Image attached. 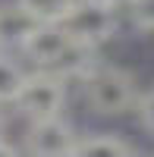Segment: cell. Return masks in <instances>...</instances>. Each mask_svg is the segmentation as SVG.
I'll return each mask as SVG.
<instances>
[{
  "label": "cell",
  "mask_w": 154,
  "mask_h": 157,
  "mask_svg": "<svg viewBox=\"0 0 154 157\" xmlns=\"http://www.w3.org/2000/svg\"><path fill=\"white\" fill-rule=\"evenodd\" d=\"M135 113H138V123H142V129L154 135V88H151V91H142V94H138Z\"/></svg>",
  "instance_id": "8fae6325"
},
{
  "label": "cell",
  "mask_w": 154,
  "mask_h": 157,
  "mask_svg": "<svg viewBox=\"0 0 154 157\" xmlns=\"http://www.w3.org/2000/svg\"><path fill=\"white\" fill-rule=\"evenodd\" d=\"M126 16H129V22L138 32L154 35V0H132L126 6Z\"/></svg>",
  "instance_id": "30bf717a"
},
{
  "label": "cell",
  "mask_w": 154,
  "mask_h": 157,
  "mask_svg": "<svg viewBox=\"0 0 154 157\" xmlns=\"http://www.w3.org/2000/svg\"><path fill=\"white\" fill-rule=\"evenodd\" d=\"M72 44L75 41H72V35L63 29V22H38L19 54L29 60L35 69H54L60 63V57L66 54Z\"/></svg>",
  "instance_id": "5b68a950"
},
{
  "label": "cell",
  "mask_w": 154,
  "mask_h": 157,
  "mask_svg": "<svg viewBox=\"0 0 154 157\" xmlns=\"http://www.w3.org/2000/svg\"><path fill=\"white\" fill-rule=\"evenodd\" d=\"M107 3H113V6H120V10H126V6L132 3V0H107Z\"/></svg>",
  "instance_id": "5bb4252c"
},
{
  "label": "cell",
  "mask_w": 154,
  "mask_h": 157,
  "mask_svg": "<svg viewBox=\"0 0 154 157\" xmlns=\"http://www.w3.org/2000/svg\"><path fill=\"white\" fill-rule=\"evenodd\" d=\"M6 107H13V104H3L0 101V135H6V123H10V110Z\"/></svg>",
  "instance_id": "7c38bea8"
},
{
  "label": "cell",
  "mask_w": 154,
  "mask_h": 157,
  "mask_svg": "<svg viewBox=\"0 0 154 157\" xmlns=\"http://www.w3.org/2000/svg\"><path fill=\"white\" fill-rule=\"evenodd\" d=\"M79 82H82V101L94 116L132 113L138 104V94H142L132 72H126L123 66H113V63H101V60Z\"/></svg>",
  "instance_id": "6da1fadb"
},
{
  "label": "cell",
  "mask_w": 154,
  "mask_h": 157,
  "mask_svg": "<svg viewBox=\"0 0 154 157\" xmlns=\"http://www.w3.org/2000/svg\"><path fill=\"white\" fill-rule=\"evenodd\" d=\"M63 29L72 35V41L85 47H101L107 44L120 29V6L107 0H75L69 16L63 19Z\"/></svg>",
  "instance_id": "3957f363"
},
{
  "label": "cell",
  "mask_w": 154,
  "mask_h": 157,
  "mask_svg": "<svg viewBox=\"0 0 154 157\" xmlns=\"http://www.w3.org/2000/svg\"><path fill=\"white\" fill-rule=\"evenodd\" d=\"M10 154H16V148L10 145V138H6V135H0V157H10Z\"/></svg>",
  "instance_id": "4fadbf2b"
},
{
  "label": "cell",
  "mask_w": 154,
  "mask_h": 157,
  "mask_svg": "<svg viewBox=\"0 0 154 157\" xmlns=\"http://www.w3.org/2000/svg\"><path fill=\"white\" fill-rule=\"evenodd\" d=\"M66 78L54 69H35L25 75V82L19 88L13 110L25 120H47V116H60L66 107Z\"/></svg>",
  "instance_id": "7a4b0ae2"
},
{
  "label": "cell",
  "mask_w": 154,
  "mask_h": 157,
  "mask_svg": "<svg viewBox=\"0 0 154 157\" xmlns=\"http://www.w3.org/2000/svg\"><path fill=\"white\" fill-rule=\"evenodd\" d=\"M25 75H29V72L19 66V60H13L10 50H0V101H3V104L16 101Z\"/></svg>",
  "instance_id": "ba28073f"
},
{
  "label": "cell",
  "mask_w": 154,
  "mask_h": 157,
  "mask_svg": "<svg viewBox=\"0 0 154 157\" xmlns=\"http://www.w3.org/2000/svg\"><path fill=\"white\" fill-rule=\"evenodd\" d=\"M35 25L38 19L22 3L0 6V50H22V44L35 32Z\"/></svg>",
  "instance_id": "8992f818"
},
{
  "label": "cell",
  "mask_w": 154,
  "mask_h": 157,
  "mask_svg": "<svg viewBox=\"0 0 154 157\" xmlns=\"http://www.w3.org/2000/svg\"><path fill=\"white\" fill-rule=\"evenodd\" d=\"M38 22H63L75 0H19Z\"/></svg>",
  "instance_id": "9c48e42d"
},
{
  "label": "cell",
  "mask_w": 154,
  "mask_h": 157,
  "mask_svg": "<svg viewBox=\"0 0 154 157\" xmlns=\"http://www.w3.org/2000/svg\"><path fill=\"white\" fill-rule=\"evenodd\" d=\"M75 141L79 132L60 116H47V120H32L29 132H25V151L38 157H75Z\"/></svg>",
  "instance_id": "277c9868"
},
{
  "label": "cell",
  "mask_w": 154,
  "mask_h": 157,
  "mask_svg": "<svg viewBox=\"0 0 154 157\" xmlns=\"http://www.w3.org/2000/svg\"><path fill=\"white\" fill-rule=\"evenodd\" d=\"M126 154H138V148L120 132H85L75 141V157H126Z\"/></svg>",
  "instance_id": "52a82bcc"
}]
</instances>
